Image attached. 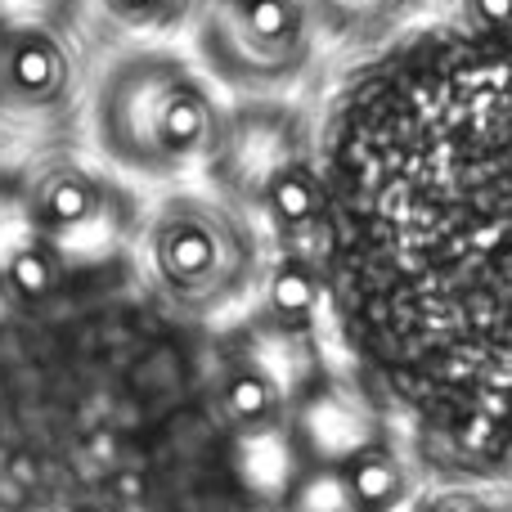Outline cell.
<instances>
[{"label":"cell","instance_id":"6da1fadb","mask_svg":"<svg viewBox=\"0 0 512 512\" xmlns=\"http://www.w3.org/2000/svg\"><path fill=\"white\" fill-rule=\"evenodd\" d=\"M351 324L409 400L512 445V23L427 32L328 126Z\"/></svg>","mask_w":512,"mask_h":512},{"label":"cell","instance_id":"7a4b0ae2","mask_svg":"<svg viewBox=\"0 0 512 512\" xmlns=\"http://www.w3.org/2000/svg\"><path fill=\"white\" fill-rule=\"evenodd\" d=\"M108 144L144 162H189L221 135L216 104L180 63L140 59L113 72L104 95Z\"/></svg>","mask_w":512,"mask_h":512},{"label":"cell","instance_id":"3957f363","mask_svg":"<svg viewBox=\"0 0 512 512\" xmlns=\"http://www.w3.org/2000/svg\"><path fill=\"white\" fill-rule=\"evenodd\" d=\"M310 0H216L212 45L248 77L292 72L306 54Z\"/></svg>","mask_w":512,"mask_h":512},{"label":"cell","instance_id":"277c9868","mask_svg":"<svg viewBox=\"0 0 512 512\" xmlns=\"http://www.w3.org/2000/svg\"><path fill=\"white\" fill-rule=\"evenodd\" d=\"M239 239L203 207H171L153 230V265L176 292H212L234 274Z\"/></svg>","mask_w":512,"mask_h":512},{"label":"cell","instance_id":"5b68a950","mask_svg":"<svg viewBox=\"0 0 512 512\" xmlns=\"http://www.w3.org/2000/svg\"><path fill=\"white\" fill-rule=\"evenodd\" d=\"M72 81V59L59 32L45 23H23L9 27L0 36V86L27 108H45L68 90Z\"/></svg>","mask_w":512,"mask_h":512},{"label":"cell","instance_id":"8992f818","mask_svg":"<svg viewBox=\"0 0 512 512\" xmlns=\"http://www.w3.org/2000/svg\"><path fill=\"white\" fill-rule=\"evenodd\" d=\"M261 198H265L270 221L279 225V230H288V234L310 230V225H319L324 221V212H328L324 176H315L306 162H283V167H274L270 176H265Z\"/></svg>","mask_w":512,"mask_h":512},{"label":"cell","instance_id":"52a82bcc","mask_svg":"<svg viewBox=\"0 0 512 512\" xmlns=\"http://www.w3.org/2000/svg\"><path fill=\"white\" fill-rule=\"evenodd\" d=\"M99 189L86 171H54L36 189V221L50 230H77L95 216Z\"/></svg>","mask_w":512,"mask_h":512},{"label":"cell","instance_id":"ba28073f","mask_svg":"<svg viewBox=\"0 0 512 512\" xmlns=\"http://www.w3.org/2000/svg\"><path fill=\"white\" fill-rule=\"evenodd\" d=\"M319 306V279L301 256H288V261L274 265L270 274V310L283 319L288 328H306L310 315Z\"/></svg>","mask_w":512,"mask_h":512},{"label":"cell","instance_id":"9c48e42d","mask_svg":"<svg viewBox=\"0 0 512 512\" xmlns=\"http://www.w3.org/2000/svg\"><path fill=\"white\" fill-rule=\"evenodd\" d=\"M346 490H351L355 508L387 512V508H396V499H400V468L391 463V454L364 450V454H355L351 468H346Z\"/></svg>","mask_w":512,"mask_h":512},{"label":"cell","instance_id":"30bf717a","mask_svg":"<svg viewBox=\"0 0 512 512\" xmlns=\"http://www.w3.org/2000/svg\"><path fill=\"white\" fill-rule=\"evenodd\" d=\"M9 283H14L23 297H45L59 283V261L45 243H27L9 256Z\"/></svg>","mask_w":512,"mask_h":512},{"label":"cell","instance_id":"8fae6325","mask_svg":"<svg viewBox=\"0 0 512 512\" xmlns=\"http://www.w3.org/2000/svg\"><path fill=\"white\" fill-rule=\"evenodd\" d=\"M274 382L261 378V373H234L230 382H225V405H230V414L239 418V423H261V418L274 414Z\"/></svg>","mask_w":512,"mask_h":512},{"label":"cell","instance_id":"7c38bea8","mask_svg":"<svg viewBox=\"0 0 512 512\" xmlns=\"http://www.w3.org/2000/svg\"><path fill=\"white\" fill-rule=\"evenodd\" d=\"M328 18H337L342 27H369V23H382L391 18L405 0H315Z\"/></svg>","mask_w":512,"mask_h":512},{"label":"cell","instance_id":"4fadbf2b","mask_svg":"<svg viewBox=\"0 0 512 512\" xmlns=\"http://www.w3.org/2000/svg\"><path fill=\"white\" fill-rule=\"evenodd\" d=\"M99 5L126 27H158V23H167L185 0H99Z\"/></svg>","mask_w":512,"mask_h":512},{"label":"cell","instance_id":"5bb4252c","mask_svg":"<svg viewBox=\"0 0 512 512\" xmlns=\"http://www.w3.org/2000/svg\"><path fill=\"white\" fill-rule=\"evenodd\" d=\"M472 23L481 27L512 23V0H472Z\"/></svg>","mask_w":512,"mask_h":512},{"label":"cell","instance_id":"9a60e30c","mask_svg":"<svg viewBox=\"0 0 512 512\" xmlns=\"http://www.w3.org/2000/svg\"><path fill=\"white\" fill-rule=\"evenodd\" d=\"M441 512H486V508H477L472 499H450V504H445Z\"/></svg>","mask_w":512,"mask_h":512}]
</instances>
